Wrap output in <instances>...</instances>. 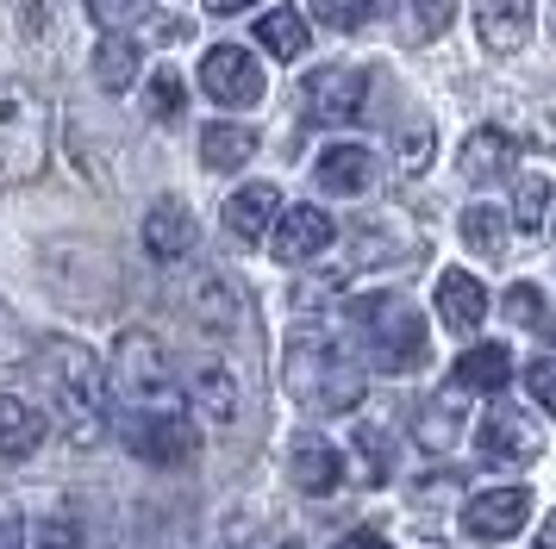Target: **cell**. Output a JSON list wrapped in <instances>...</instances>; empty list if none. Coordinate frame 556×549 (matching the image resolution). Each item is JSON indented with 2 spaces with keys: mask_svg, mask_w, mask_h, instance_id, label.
<instances>
[{
  "mask_svg": "<svg viewBox=\"0 0 556 549\" xmlns=\"http://www.w3.org/2000/svg\"><path fill=\"white\" fill-rule=\"evenodd\" d=\"M38 381H45L56 431H63L76 449L101 444L113 387H106V369L94 362V349L76 344V337H45V349H38Z\"/></svg>",
  "mask_w": 556,
  "mask_h": 549,
  "instance_id": "1",
  "label": "cell"
},
{
  "mask_svg": "<svg viewBox=\"0 0 556 549\" xmlns=\"http://www.w3.org/2000/svg\"><path fill=\"white\" fill-rule=\"evenodd\" d=\"M281 374H288L294 406H306L313 419H338V412H356L363 406V369H356V356L331 337L326 324H301L288 337Z\"/></svg>",
  "mask_w": 556,
  "mask_h": 549,
  "instance_id": "2",
  "label": "cell"
},
{
  "mask_svg": "<svg viewBox=\"0 0 556 549\" xmlns=\"http://www.w3.org/2000/svg\"><path fill=\"white\" fill-rule=\"evenodd\" d=\"M106 387L119 412H181L188 387L176 381V362L156 331H119V344L106 356Z\"/></svg>",
  "mask_w": 556,
  "mask_h": 549,
  "instance_id": "3",
  "label": "cell"
},
{
  "mask_svg": "<svg viewBox=\"0 0 556 549\" xmlns=\"http://www.w3.org/2000/svg\"><path fill=\"white\" fill-rule=\"evenodd\" d=\"M351 331L363 337L369 362L388 374H406L426 362V319L401 294H363L351 299Z\"/></svg>",
  "mask_w": 556,
  "mask_h": 549,
  "instance_id": "4",
  "label": "cell"
},
{
  "mask_svg": "<svg viewBox=\"0 0 556 549\" xmlns=\"http://www.w3.org/2000/svg\"><path fill=\"white\" fill-rule=\"evenodd\" d=\"M51 156V113L26 81H0V188H26Z\"/></svg>",
  "mask_w": 556,
  "mask_h": 549,
  "instance_id": "5",
  "label": "cell"
},
{
  "mask_svg": "<svg viewBox=\"0 0 556 549\" xmlns=\"http://www.w3.org/2000/svg\"><path fill=\"white\" fill-rule=\"evenodd\" d=\"M119 437L138 462H151V469H181V462H194V419H188V406L181 412H119Z\"/></svg>",
  "mask_w": 556,
  "mask_h": 549,
  "instance_id": "6",
  "label": "cell"
},
{
  "mask_svg": "<svg viewBox=\"0 0 556 549\" xmlns=\"http://www.w3.org/2000/svg\"><path fill=\"white\" fill-rule=\"evenodd\" d=\"M531 524V494L526 487H488V494L463 499V537L476 544H506Z\"/></svg>",
  "mask_w": 556,
  "mask_h": 549,
  "instance_id": "7",
  "label": "cell"
},
{
  "mask_svg": "<svg viewBox=\"0 0 556 549\" xmlns=\"http://www.w3.org/2000/svg\"><path fill=\"white\" fill-rule=\"evenodd\" d=\"M188 406H194L206 424L231 431V424L244 419V381H238V369L219 362V356H201V362L188 369Z\"/></svg>",
  "mask_w": 556,
  "mask_h": 549,
  "instance_id": "8",
  "label": "cell"
},
{
  "mask_svg": "<svg viewBox=\"0 0 556 549\" xmlns=\"http://www.w3.org/2000/svg\"><path fill=\"white\" fill-rule=\"evenodd\" d=\"M201 88L219 106H256L263 100V63L244 44H213L201 63Z\"/></svg>",
  "mask_w": 556,
  "mask_h": 549,
  "instance_id": "9",
  "label": "cell"
},
{
  "mask_svg": "<svg viewBox=\"0 0 556 549\" xmlns=\"http://www.w3.org/2000/svg\"><path fill=\"white\" fill-rule=\"evenodd\" d=\"M363 100H369V75H363V69L331 63V69L306 75V119L344 125V119H356V113H363Z\"/></svg>",
  "mask_w": 556,
  "mask_h": 549,
  "instance_id": "10",
  "label": "cell"
},
{
  "mask_svg": "<svg viewBox=\"0 0 556 549\" xmlns=\"http://www.w3.org/2000/svg\"><path fill=\"white\" fill-rule=\"evenodd\" d=\"M476 444L488 462H501V469H526V462H538V449H544V437H538V424L526 419V412H513V406H494L488 419H481Z\"/></svg>",
  "mask_w": 556,
  "mask_h": 549,
  "instance_id": "11",
  "label": "cell"
},
{
  "mask_svg": "<svg viewBox=\"0 0 556 549\" xmlns=\"http://www.w3.org/2000/svg\"><path fill=\"white\" fill-rule=\"evenodd\" d=\"M331 238H338V225H331L319 206H288V213L276 219V244H269V250H276V263L294 269V263H313Z\"/></svg>",
  "mask_w": 556,
  "mask_h": 549,
  "instance_id": "12",
  "label": "cell"
},
{
  "mask_svg": "<svg viewBox=\"0 0 556 549\" xmlns=\"http://www.w3.org/2000/svg\"><path fill=\"white\" fill-rule=\"evenodd\" d=\"M288 481L301 487V494H331L338 481H344V449H331L326 437H294V449H288Z\"/></svg>",
  "mask_w": 556,
  "mask_h": 549,
  "instance_id": "13",
  "label": "cell"
},
{
  "mask_svg": "<svg viewBox=\"0 0 556 549\" xmlns=\"http://www.w3.org/2000/svg\"><path fill=\"white\" fill-rule=\"evenodd\" d=\"M531 20H538L531 0H476V31H481V44L494 50V56H513V50L526 44Z\"/></svg>",
  "mask_w": 556,
  "mask_h": 549,
  "instance_id": "14",
  "label": "cell"
},
{
  "mask_svg": "<svg viewBox=\"0 0 556 549\" xmlns=\"http://www.w3.org/2000/svg\"><path fill=\"white\" fill-rule=\"evenodd\" d=\"M438 319H444V331L469 337V331L488 319V288H481L469 269H444L438 274Z\"/></svg>",
  "mask_w": 556,
  "mask_h": 549,
  "instance_id": "15",
  "label": "cell"
},
{
  "mask_svg": "<svg viewBox=\"0 0 556 549\" xmlns=\"http://www.w3.org/2000/svg\"><path fill=\"white\" fill-rule=\"evenodd\" d=\"M281 219V188L276 181H251V188H238L226 200V231L238 244H256V238H269V225Z\"/></svg>",
  "mask_w": 556,
  "mask_h": 549,
  "instance_id": "16",
  "label": "cell"
},
{
  "mask_svg": "<svg viewBox=\"0 0 556 549\" xmlns=\"http://www.w3.org/2000/svg\"><path fill=\"white\" fill-rule=\"evenodd\" d=\"M144 250H151L156 263H181V256L194 250V213H188L176 194H163L151 213H144Z\"/></svg>",
  "mask_w": 556,
  "mask_h": 549,
  "instance_id": "17",
  "label": "cell"
},
{
  "mask_svg": "<svg viewBox=\"0 0 556 549\" xmlns=\"http://www.w3.org/2000/svg\"><path fill=\"white\" fill-rule=\"evenodd\" d=\"M319 188L338 200H356L376 188V156L363 144H331L326 156H319Z\"/></svg>",
  "mask_w": 556,
  "mask_h": 549,
  "instance_id": "18",
  "label": "cell"
},
{
  "mask_svg": "<svg viewBox=\"0 0 556 549\" xmlns=\"http://www.w3.org/2000/svg\"><path fill=\"white\" fill-rule=\"evenodd\" d=\"M188 306H194V324H206L213 337H238V331H244V299L231 294L226 274H201L194 294H188Z\"/></svg>",
  "mask_w": 556,
  "mask_h": 549,
  "instance_id": "19",
  "label": "cell"
},
{
  "mask_svg": "<svg viewBox=\"0 0 556 549\" xmlns=\"http://www.w3.org/2000/svg\"><path fill=\"white\" fill-rule=\"evenodd\" d=\"M506 381H513V356H506L501 344H476L456 356L451 369V387L456 394H501Z\"/></svg>",
  "mask_w": 556,
  "mask_h": 549,
  "instance_id": "20",
  "label": "cell"
},
{
  "mask_svg": "<svg viewBox=\"0 0 556 549\" xmlns=\"http://www.w3.org/2000/svg\"><path fill=\"white\" fill-rule=\"evenodd\" d=\"M38 444H45V412L26 406L20 394H0V456L7 462H26Z\"/></svg>",
  "mask_w": 556,
  "mask_h": 549,
  "instance_id": "21",
  "label": "cell"
},
{
  "mask_svg": "<svg viewBox=\"0 0 556 549\" xmlns=\"http://www.w3.org/2000/svg\"><path fill=\"white\" fill-rule=\"evenodd\" d=\"M513 156H519L513 131L481 125V131H469V144H463V175H469V181H501V175L513 169Z\"/></svg>",
  "mask_w": 556,
  "mask_h": 549,
  "instance_id": "22",
  "label": "cell"
},
{
  "mask_svg": "<svg viewBox=\"0 0 556 549\" xmlns=\"http://www.w3.org/2000/svg\"><path fill=\"white\" fill-rule=\"evenodd\" d=\"M138 69H144V50H138V38L106 31L101 44H94V88H106V94H126L131 81H138Z\"/></svg>",
  "mask_w": 556,
  "mask_h": 549,
  "instance_id": "23",
  "label": "cell"
},
{
  "mask_svg": "<svg viewBox=\"0 0 556 549\" xmlns=\"http://www.w3.org/2000/svg\"><path fill=\"white\" fill-rule=\"evenodd\" d=\"M256 38H263V50L281 56V63H294V56L313 50V31H306V20L294 13V7H269V13L256 20Z\"/></svg>",
  "mask_w": 556,
  "mask_h": 549,
  "instance_id": "24",
  "label": "cell"
},
{
  "mask_svg": "<svg viewBox=\"0 0 556 549\" xmlns=\"http://www.w3.org/2000/svg\"><path fill=\"white\" fill-rule=\"evenodd\" d=\"M256 156V131L251 125H206L201 131V163L206 169H244V163H251Z\"/></svg>",
  "mask_w": 556,
  "mask_h": 549,
  "instance_id": "25",
  "label": "cell"
},
{
  "mask_svg": "<svg viewBox=\"0 0 556 549\" xmlns=\"http://www.w3.org/2000/svg\"><path fill=\"white\" fill-rule=\"evenodd\" d=\"M456 20L451 0H401V13H394V25H401V44H431V38H444Z\"/></svg>",
  "mask_w": 556,
  "mask_h": 549,
  "instance_id": "26",
  "label": "cell"
},
{
  "mask_svg": "<svg viewBox=\"0 0 556 549\" xmlns=\"http://www.w3.org/2000/svg\"><path fill=\"white\" fill-rule=\"evenodd\" d=\"M463 244L476 250V256H501L506 250V213L501 206H488V200L469 206V213H463Z\"/></svg>",
  "mask_w": 556,
  "mask_h": 549,
  "instance_id": "27",
  "label": "cell"
},
{
  "mask_svg": "<svg viewBox=\"0 0 556 549\" xmlns=\"http://www.w3.org/2000/svg\"><path fill=\"white\" fill-rule=\"evenodd\" d=\"M556 206V181L551 175H519V194H513V219L526 225V231H544Z\"/></svg>",
  "mask_w": 556,
  "mask_h": 549,
  "instance_id": "28",
  "label": "cell"
},
{
  "mask_svg": "<svg viewBox=\"0 0 556 549\" xmlns=\"http://www.w3.org/2000/svg\"><path fill=\"white\" fill-rule=\"evenodd\" d=\"M413 431H419V444H426L431 456H444V449L456 444V431H463V419H456V406H444V399H426V412L413 419Z\"/></svg>",
  "mask_w": 556,
  "mask_h": 549,
  "instance_id": "29",
  "label": "cell"
},
{
  "mask_svg": "<svg viewBox=\"0 0 556 549\" xmlns=\"http://www.w3.org/2000/svg\"><path fill=\"white\" fill-rule=\"evenodd\" d=\"M381 0H313V13L331 25V31H363V25L376 20Z\"/></svg>",
  "mask_w": 556,
  "mask_h": 549,
  "instance_id": "30",
  "label": "cell"
},
{
  "mask_svg": "<svg viewBox=\"0 0 556 549\" xmlns=\"http://www.w3.org/2000/svg\"><path fill=\"white\" fill-rule=\"evenodd\" d=\"M26 362V324H20V312L0 299V374H13Z\"/></svg>",
  "mask_w": 556,
  "mask_h": 549,
  "instance_id": "31",
  "label": "cell"
},
{
  "mask_svg": "<svg viewBox=\"0 0 556 549\" xmlns=\"http://www.w3.org/2000/svg\"><path fill=\"white\" fill-rule=\"evenodd\" d=\"M88 13H94V25H106V31H126V25H138L151 13V0H88Z\"/></svg>",
  "mask_w": 556,
  "mask_h": 549,
  "instance_id": "32",
  "label": "cell"
},
{
  "mask_svg": "<svg viewBox=\"0 0 556 549\" xmlns=\"http://www.w3.org/2000/svg\"><path fill=\"white\" fill-rule=\"evenodd\" d=\"M356 474H363V487H381L388 481V462H381V431H356Z\"/></svg>",
  "mask_w": 556,
  "mask_h": 549,
  "instance_id": "33",
  "label": "cell"
},
{
  "mask_svg": "<svg viewBox=\"0 0 556 549\" xmlns=\"http://www.w3.org/2000/svg\"><path fill=\"white\" fill-rule=\"evenodd\" d=\"M151 113H156V119H176V113H181V75L176 69H156L151 75Z\"/></svg>",
  "mask_w": 556,
  "mask_h": 549,
  "instance_id": "34",
  "label": "cell"
},
{
  "mask_svg": "<svg viewBox=\"0 0 556 549\" xmlns=\"http://www.w3.org/2000/svg\"><path fill=\"white\" fill-rule=\"evenodd\" d=\"M526 387H531V399H538V406L556 419V356H538V362H531V369H526Z\"/></svg>",
  "mask_w": 556,
  "mask_h": 549,
  "instance_id": "35",
  "label": "cell"
},
{
  "mask_svg": "<svg viewBox=\"0 0 556 549\" xmlns=\"http://www.w3.org/2000/svg\"><path fill=\"white\" fill-rule=\"evenodd\" d=\"M506 319L513 324H544V299H538V288H506Z\"/></svg>",
  "mask_w": 556,
  "mask_h": 549,
  "instance_id": "36",
  "label": "cell"
},
{
  "mask_svg": "<svg viewBox=\"0 0 556 549\" xmlns=\"http://www.w3.org/2000/svg\"><path fill=\"white\" fill-rule=\"evenodd\" d=\"M38 549H81L76 524H70V519H45V524H38Z\"/></svg>",
  "mask_w": 556,
  "mask_h": 549,
  "instance_id": "37",
  "label": "cell"
},
{
  "mask_svg": "<svg viewBox=\"0 0 556 549\" xmlns=\"http://www.w3.org/2000/svg\"><path fill=\"white\" fill-rule=\"evenodd\" d=\"M426 156H431V131L413 125V131H406V169H426Z\"/></svg>",
  "mask_w": 556,
  "mask_h": 549,
  "instance_id": "38",
  "label": "cell"
},
{
  "mask_svg": "<svg viewBox=\"0 0 556 549\" xmlns=\"http://www.w3.org/2000/svg\"><path fill=\"white\" fill-rule=\"evenodd\" d=\"M0 549H26V524L13 512H0Z\"/></svg>",
  "mask_w": 556,
  "mask_h": 549,
  "instance_id": "39",
  "label": "cell"
},
{
  "mask_svg": "<svg viewBox=\"0 0 556 549\" xmlns=\"http://www.w3.org/2000/svg\"><path fill=\"white\" fill-rule=\"evenodd\" d=\"M338 549H388V537H376V531H356V537H344Z\"/></svg>",
  "mask_w": 556,
  "mask_h": 549,
  "instance_id": "40",
  "label": "cell"
},
{
  "mask_svg": "<svg viewBox=\"0 0 556 549\" xmlns=\"http://www.w3.org/2000/svg\"><path fill=\"white\" fill-rule=\"evenodd\" d=\"M213 13H244V7H256V0H206Z\"/></svg>",
  "mask_w": 556,
  "mask_h": 549,
  "instance_id": "41",
  "label": "cell"
},
{
  "mask_svg": "<svg viewBox=\"0 0 556 549\" xmlns=\"http://www.w3.org/2000/svg\"><path fill=\"white\" fill-rule=\"evenodd\" d=\"M538 549H556V512L544 519V531H538Z\"/></svg>",
  "mask_w": 556,
  "mask_h": 549,
  "instance_id": "42",
  "label": "cell"
},
{
  "mask_svg": "<svg viewBox=\"0 0 556 549\" xmlns=\"http://www.w3.org/2000/svg\"><path fill=\"white\" fill-rule=\"evenodd\" d=\"M551 337H556V319H551Z\"/></svg>",
  "mask_w": 556,
  "mask_h": 549,
  "instance_id": "43",
  "label": "cell"
}]
</instances>
